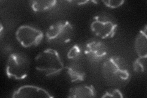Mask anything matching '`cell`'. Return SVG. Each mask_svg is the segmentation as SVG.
Instances as JSON below:
<instances>
[{"mask_svg": "<svg viewBox=\"0 0 147 98\" xmlns=\"http://www.w3.org/2000/svg\"><path fill=\"white\" fill-rule=\"evenodd\" d=\"M67 97L69 98H91L96 97L95 87L92 85H82L71 88Z\"/></svg>", "mask_w": 147, "mask_h": 98, "instance_id": "9", "label": "cell"}, {"mask_svg": "<svg viewBox=\"0 0 147 98\" xmlns=\"http://www.w3.org/2000/svg\"><path fill=\"white\" fill-rule=\"evenodd\" d=\"M71 3H74L77 4V5H86L87 3H89L91 2H94V1H69Z\"/></svg>", "mask_w": 147, "mask_h": 98, "instance_id": "17", "label": "cell"}, {"mask_svg": "<svg viewBox=\"0 0 147 98\" xmlns=\"http://www.w3.org/2000/svg\"><path fill=\"white\" fill-rule=\"evenodd\" d=\"M35 68L46 76L57 75L65 68L58 51L47 48L38 54L35 58Z\"/></svg>", "mask_w": 147, "mask_h": 98, "instance_id": "2", "label": "cell"}, {"mask_svg": "<svg viewBox=\"0 0 147 98\" xmlns=\"http://www.w3.org/2000/svg\"><path fill=\"white\" fill-rule=\"evenodd\" d=\"M66 73L71 82H83L86 78V72L80 65L72 63L65 66Z\"/></svg>", "mask_w": 147, "mask_h": 98, "instance_id": "11", "label": "cell"}, {"mask_svg": "<svg viewBox=\"0 0 147 98\" xmlns=\"http://www.w3.org/2000/svg\"><path fill=\"white\" fill-rule=\"evenodd\" d=\"M117 23L105 16H95L90 25L92 32L103 39L113 38L117 31Z\"/></svg>", "mask_w": 147, "mask_h": 98, "instance_id": "6", "label": "cell"}, {"mask_svg": "<svg viewBox=\"0 0 147 98\" xmlns=\"http://www.w3.org/2000/svg\"><path fill=\"white\" fill-rule=\"evenodd\" d=\"M147 26L141 30L137 34L135 42L134 48L138 57H147Z\"/></svg>", "mask_w": 147, "mask_h": 98, "instance_id": "10", "label": "cell"}, {"mask_svg": "<svg viewBox=\"0 0 147 98\" xmlns=\"http://www.w3.org/2000/svg\"><path fill=\"white\" fill-rule=\"evenodd\" d=\"M74 32L72 23L62 20L50 25L45 32L47 41L50 43L66 44L71 41Z\"/></svg>", "mask_w": 147, "mask_h": 98, "instance_id": "4", "label": "cell"}, {"mask_svg": "<svg viewBox=\"0 0 147 98\" xmlns=\"http://www.w3.org/2000/svg\"><path fill=\"white\" fill-rule=\"evenodd\" d=\"M125 96L123 94V93L118 89H109L105 91V93L101 96L102 98H107V97H113V98H122Z\"/></svg>", "mask_w": 147, "mask_h": 98, "instance_id": "15", "label": "cell"}, {"mask_svg": "<svg viewBox=\"0 0 147 98\" xmlns=\"http://www.w3.org/2000/svg\"><path fill=\"white\" fill-rule=\"evenodd\" d=\"M15 35L17 41L25 48L38 46L42 43L44 36V32L40 30L28 25L20 26Z\"/></svg>", "mask_w": 147, "mask_h": 98, "instance_id": "5", "label": "cell"}, {"mask_svg": "<svg viewBox=\"0 0 147 98\" xmlns=\"http://www.w3.org/2000/svg\"><path fill=\"white\" fill-rule=\"evenodd\" d=\"M82 53V51L80 46L78 44H75L72 45L68 50L67 58L71 60H77L81 57Z\"/></svg>", "mask_w": 147, "mask_h": 98, "instance_id": "14", "label": "cell"}, {"mask_svg": "<svg viewBox=\"0 0 147 98\" xmlns=\"http://www.w3.org/2000/svg\"><path fill=\"white\" fill-rule=\"evenodd\" d=\"M56 0L48 1H31L30 6L34 12H45L51 11L57 5Z\"/></svg>", "mask_w": 147, "mask_h": 98, "instance_id": "12", "label": "cell"}, {"mask_svg": "<svg viewBox=\"0 0 147 98\" xmlns=\"http://www.w3.org/2000/svg\"><path fill=\"white\" fill-rule=\"evenodd\" d=\"M54 96L42 87L26 85L20 87L13 92V98H52Z\"/></svg>", "mask_w": 147, "mask_h": 98, "instance_id": "8", "label": "cell"}, {"mask_svg": "<svg viewBox=\"0 0 147 98\" xmlns=\"http://www.w3.org/2000/svg\"><path fill=\"white\" fill-rule=\"evenodd\" d=\"M102 73L108 82L118 85L129 80L131 73L123 58L114 55L104 61L102 66Z\"/></svg>", "mask_w": 147, "mask_h": 98, "instance_id": "1", "label": "cell"}, {"mask_svg": "<svg viewBox=\"0 0 147 98\" xmlns=\"http://www.w3.org/2000/svg\"><path fill=\"white\" fill-rule=\"evenodd\" d=\"M105 6L112 9H116L122 6L125 3L124 0H108V1H102Z\"/></svg>", "mask_w": 147, "mask_h": 98, "instance_id": "16", "label": "cell"}, {"mask_svg": "<svg viewBox=\"0 0 147 98\" xmlns=\"http://www.w3.org/2000/svg\"><path fill=\"white\" fill-rule=\"evenodd\" d=\"M30 62L25 55L18 52H13L9 55L6 73L9 78L22 80L28 76Z\"/></svg>", "mask_w": 147, "mask_h": 98, "instance_id": "3", "label": "cell"}, {"mask_svg": "<svg viewBox=\"0 0 147 98\" xmlns=\"http://www.w3.org/2000/svg\"><path fill=\"white\" fill-rule=\"evenodd\" d=\"M146 57H138L132 63L133 70L135 72H144L146 69Z\"/></svg>", "mask_w": 147, "mask_h": 98, "instance_id": "13", "label": "cell"}, {"mask_svg": "<svg viewBox=\"0 0 147 98\" xmlns=\"http://www.w3.org/2000/svg\"><path fill=\"white\" fill-rule=\"evenodd\" d=\"M84 53L87 58L93 62H100L106 57L107 48L102 41L90 39L85 44Z\"/></svg>", "mask_w": 147, "mask_h": 98, "instance_id": "7", "label": "cell"}, {"mask_svg": "<svg viewBox=\"0 0 147 98\" xmlns=\"http://www.w3.org/2000/svg\"><path fill=\"white\" fill-rule=\"evenodd\" d=\"M0 26H1V29H0V36H1V38H2L3 31V26L2 25V23L0 24Z\"/></svg>", "mask_w": 147, "mask_h": 98, "instance_id": "18", "label": "cell"}]
</instances>
